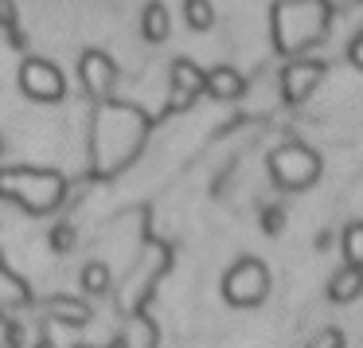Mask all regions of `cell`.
<instances>
[{
  "mask_svg": "<svg viewBox=\"0 0 363 348\" xmlns=\"http://www.w3.org/2000/svg\"><path fill=\"white\" fill-rule=\"evenodd\" d=\"M110 286H113V270H110V262H86L82 266V290L90 293V298H102V293H110Z\"/></svg>",
  "mask_w": 363,
  "mask_h": 348,
  "instance_id": "obj_16",
  "label": "cell"
},
{
  "mask_svg": "<svg viewBox=\"0 0 363 348\" xmlns=\"http://www.w3.org/2000/svg\"><path fill=\"white\" fill-rule=\"evenodd\" d=\"M0 200L16 204L28 215H51L67 200V176L59 168L9 165V168H0Z\"/></svg>",
  "mask_w": 363,
  "mask_h": 348,
  "instance_id": "obj_3",
  "label": "cell"
},
{
  "mask_svg": "<svg viewBox=\"0 0 363 348\" xmlns=\"http://www.w3.org/2000/svg\"><path fill=\"white\" fill-rule=\"evenodd\" d=\"M118 348H160V329L145 309L125 313V325L118 332Z\"/></svg>",
  "mask_w": 363,
  "mask_h": 348,
  "instance_id": "obj_10",
  "label": "cell"
},
{
  "mask_svg": "<svg viewBox=\"0 0 363 348\" xmlns=\"http://www.w3.org/2000/svg\"><path fill=\"white\" fill-rule=\"evenodd\" d=\"M266 168H269V180H274L281 192H308L316 180H320V157L301 141L277 145V149L269 153Z\"/></svg>",
  "mask_w": 363,
  "mask_h": 348,
  "instance_id": "obj_4",
  "label": "cell"
},
{
  "mask_svg": "<svg viewBox=\"0 0 363 348\" xmlns=\"http://www.w3.org/2000/svg\"><path fill=\"white\" fill-rule=\"evenodd\" d=\"M16 24V4L12 0H0V28H9Z\"/></svg>",
  "mask_w": 363,
  "mask_h": 348,
  "instance_id": "obj_23",
  "label": "cell"
},
{
  "mask_svg": "<svg viewBox=\"0 0 363 348\" xmlns=\"http://www.w3.org/2000/svg\"><path fill=\"white\" fill-rule=\"evenodd\" d=\"M168 32H172V16H168L164 0H149L145 12H141V36L149 43H164Z\"/></svg>",
  "mask_w": 363,
  "mask_h": 348,
  "instance_id": "obj_15",
  "label": "cell"
},
{
  "mask_svg": "<svg viewBox=\"0 0 363 348\" xmlns=\"http://www.w3.org/2000/svg\"><path fill=\"white\" fill-rule=\"evenodd\" d=\"M355 298H363V266L344 262V266L328 278V301H336V305H352Z\"/></svg>",
  "mask_w": 363,
  "mask_h": 348,
  "instance_id": "obj_12",
  "label": "cell"
},
{
  "mask_svg": "<svg viewBox=\"0 0 363 348\" xmlns=\"http://www.w3.org/2000/svg\"><path fill=\"white\" fill-rule=\"evenodd\" d=\"M324 75H328V63L324 59H313V55H297L285 63L281 71V94L285 102H305V98L316 94V87L324 82Z\"/></svg>",
  "mask_w": 363,
  "mask_h": 348,
  "instance_id": "obj_9",
  "label": "cell"
},
{
  "mask_svg": "<svg viewBox=\"0 0 363 348\" xmlns=\"http://www.w3.org/2000/svg\"><path fill=\"white\" fill-rule=\"evenodd\" d=\"M16 79H20V90L40 106H55L67 98V75L43 55H28L24 63H20Z\"/></svg>",
  "mask_w": 363,
  "mask_h": 348,
  "instance_id": "obj_6",
  "label": "cell"
},
{
  "mask_svg": "<svg viewBox=\"0 0 363 348\" xmlns=\"http://www.w3.org/2000/svg\"><path fill=\"white\" fill-rule=\"evenodd\" d=\"M199 94H203V67L191 63V59H172V67H168V102H164V114L191 110Z\"/></svg>",
  "mask_w": 363,
  "mask_h": 348,
  "instance_id": "obj_8",
  "label": "cell"
},
{
  "mask_svg": "<svg viewBox=\"0 0 363 348\" xmlns=\"http://www.w3.org/2000/svg\"><path fill=\"white\" fill-rule=\"evenodd\" d=\"M145 141H149V114L141 106L118 102V98L94 102V118H90V173L98 180L125 173L141 157Z\"/></svg>",
  "mask_w": 363,
  "mask_h": 348,
  "instance_id": "obj_1",
  "label": "cell"
},
{
  "mask_svg": "<svg viewBox=\"0 0 363 348\" xmlns=\"http://www.w3.org/2000/svg\"><path fill=\"white\" fill-rule=\"evenodd\" d=\"M79 348H82V344H79Z\"/></svg>",
  "mask_w": 363,
  "mask_h": 348,
  "instance_id": "obj_25",
  "label": "cell"
},
{
  "mask_svg": "<svg viewBox=\"0 0 363 348\" xmlns=\"http://www.w3.org/2000/svg\"><path fill=\"white\" fill-rule=\"evenodd\" d=\"M184 24L191 28V32H211L215 28V9L211 0H184Z\"/></svg>",
  "mask_w": 363,
  "mask_h": 348,
  "instance_id": "obj_17",
  "label": "cell"
},
{
  "mask_svg": "<svg viewBox=\"0 0 363 348\" xmlns=\"http://www.w3.org/2000/svg\"><path fill=\"white\" fill-rule=\"evenodd\" d=\"M48 317H51V325H71V329H82V325H90L94 309H90L82 298H51L48 301Z\"/></svg>",
  "mask_w": 363,
  "mask_h": 348,
  "instance_id": "obj_14",
  "label": "cell"
},
{
  "mask_svg": "<svg viewBox=\"0 0 363 348\" xmlns=\"http://www.w3.org/2000/svg\"><path fill=\"white\" fill-rule=\"evenodd\" d=\"M308 348H344V332L340 329H320L313 340H308Z\"/></svg>",
  "mask_w": 363,
  "mask_h": 348,
  "instance_id": "obj_20",
  "label": "cell"
},
{
  "mask_svg": "<svg viewBox=\"0 0 363 348\" xmlns=\"http://www.w3.org/2000/svg\"><path fill=\"white\" fill-rule=\"evenodd\" d=\"M332 24V4L328 0H277L269 9V32H274L277 55L297 59L308 48L324 40Z\"/></svg>",
  "mask_w": 363,
  "mask_h": 348,
  "instance_id": "obj_2",
  "label": "cell"
},
{
  "mask_svg": "<svg viewBox=\"0 0 363 348\" xmlns=\"http://www.w3.org/2000/svg\"><path fill=\"white\" fill-rule=\"evenodd\" d=\"M344 259L363 266V223H347L344 227Z\"/></svg>",
  "mask_w": 363,
  "mask_h": 348,
  "instance_id": "obj_18",
  "label": "cell"
},
{
  "mask_svg": "<svg viewBox=\"0 0 363 348\" xmlns=\"http://www.w3.org/2000/svg\"><path fill=\"white\" fill-rule=\"evenodd\" d=\"M223 298L235 309H258L269 298V270L262 259H238L223 274Z\"/></svg>",
  "mask_w": 363,
  "mask_h": 348,
  "instance_id": "obj_5",
  "label": "cell"
},
{
  "mask_svg": "<svg viewBox=\"0 0 363 348\" xmlns=\"http://www.w3.org/2000/svg\"><path fill=\"white\" fill-rule=\"evenodd\" d=\"M347 59H352V67H359V71H363V32L347 43Z\"/></svg>",
  "mask_w": 363,
  "mask_h": 348,
  "instance_id": "obj_22",
  "label": "cell"
},
{
  "mask_svg": "<svg viewBox=\"0 0 363 348\" xmlns=\"http://www.w3.org/2000/svg\"><path fill=\"white\" fill-rule=\"evenodd\" d=\"M118 63H113L106 51L98 48H86L79 55V82H82V94L90 98V102H106V98H113V87H118Z\"/></svg>",
  "mask_w": 363,
  "mask_h": 348,
  "instance_id": "obj_7",
  "label": "cell"
},
{
  "mask_svg": "<svg viewBox=\"0 0 363 348\" xmlns=\"http://www.w3.org/2000/svg\"><path fill=\"white\" fill-rule=\"evenodd\" d=\"M203 94L219 98V102H235L246 94V79L230 63H215L211 71H203Z\"/></svg>",
  "mask_w": 363,
  "mask_h": 348,
  "instance_id": "obj_11",
  "label": "cell"
},
{
  "mask_svg": "<svg viewBox=\"0 0 363 348\" xmlns=\"http://www.w3.org/2000/svg\"><path fill=\"white\" fill-rule=\"evenodd\" d=\"M0 157H4V134H0Z\"/></svg>",
  "mask_w": 363,
  "mask_h": 348,
  "instance_id": "obj_24",
  "label": "cell"
},
{
  "mask_svg": "<svg viewBox=\"0 0 363 348\" xmlns=\"http://www.w3.org/2000/svg\"><path fill=\"white\" fill-rule=\"evenodd\" d=\"M281 219L285 215L277 212V207H266V212H262V231H266V235H277V231H281Z\"/></svg>",
  "mask_w": 363,
  "mask_h": 348,
  "instance_id": "obj_21",
  "label": "cell"
},
{
  "mask_svg": "<svg viewBox=\"0 0 363 348\" xmlns=\"http://www.w3.org/2000/svg\"><path fill=\"white\" fill-rule=\"evenodd\" d=\"M51 251L55 254H71L74 251V227L71 223H59V227L51 231Z\"/></svg>",
  "mask_w": 363,
  "mask_h": 348,
  "instance_id": "obj_19",
  "label": "cell"
},
{
  "mask_svg": "<svg viewBox=\"0 0 363 348\" xmlns=\"http://www.w3.org/2000/svg\"><path fill=\"white\" fill-rule=\"evenodd\" d=\"M24 305H32V290H28V282L9 262L0 259V317L12 313V309H24Z\"/></svg>",
  "mask_w": 363,
  "mask_h": 348,
  "instance_id": "obj_13",
  "label": "cell"
}]
</instances>
